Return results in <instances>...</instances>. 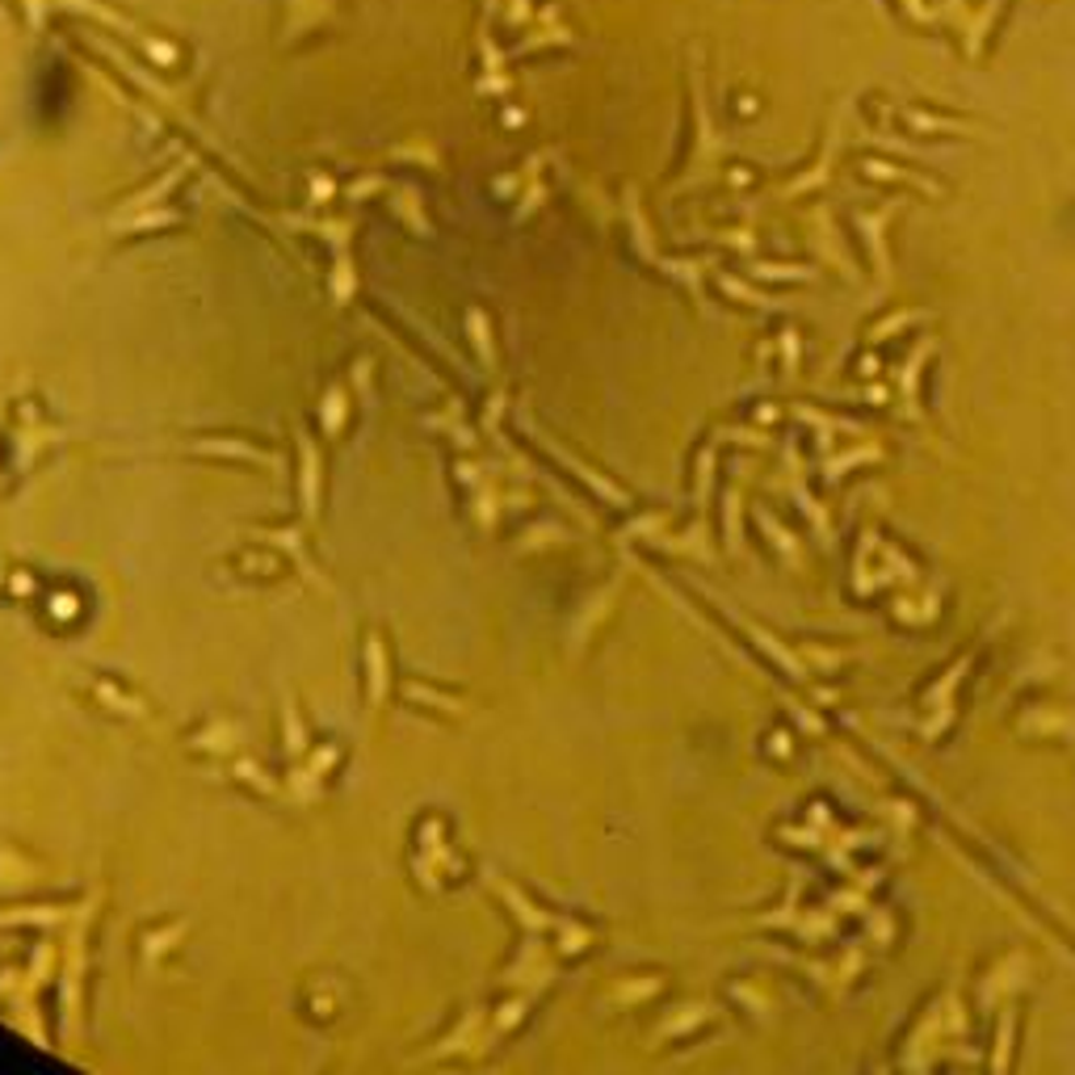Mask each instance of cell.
I'll return each mask as SVG.
<instances>
[{
    "label": "cell",
    "mask_w": 1075,
    "mask_h": 1075,
    "mask_svg": "<svg viewBox=\"0 0 1075 1075\" xmlns=\"http://www.w3.org/2000/svg\"><path fill=\"white\" fill-rule=\"evenodd\" d=\"M303 509L316 517V450L311 441H303Z\"/></svg>",
    "instance_id": "6da1fadb"
},
{
    "label": "cell",
    "mask_w": 1075,
    "mask_h": 1075,
    "mask_svg": "<svg viewBox=\"0 0 1075 1075\" xmlns=\"http://www.w3.org/2000/svg\"><path fill=\"white\" fill-rule=\"evenodd\" d=\"M232 735H236V726H232V723L211 726V731H202V735H193V748H215V753H227V748H232V744H227Z\"/></svg>",
    "instance_id": "7a4b0ae2"
},
{
    "label": "cell",
    "mask_w": 1075,
    "mask_h": 1075,
    "mask_svg": "<svg viewBox=\"0 0 1075 1075\" xmlns=\"http://www.w3.org/2000/svg\"><path fill=\"white\" fill-rule=\"evenodd\" d=\"M341 407H345V387H332L328 403H323V425H328V433L341 429Z\"/></svg>",
    "instance_id": "3957f363"
},
{
    "label": "cell",
    "mask_w": 1075,
    "mask_h": 1075,
    "mask_svg": "<svg viewBox=\"0 0 1075 1075\" xmlns=\"http://www.w3.org/2000/svg\"><path fill=\"white\" fill-rule=\"evenodd\" d=\"M466 323H471V336H475V345H480V353H484V362L492 366V332H487L484 316H480V311H471Z\"/></svg>",
    "instance_id": "277c9868"
},
{
    "label": "cell",
    "mask_w": 1075,
    "mask_h": 1075,
    "mask_svg": "<svg viewBox=\"0 0 1075 1075\" xmlns=\"http://www.w3.org/2000/svg\"><path fill=\"white\" fill-rule=\"evenodd\" d=\"M370 698H375V706L382 701V655H378V643H370Z\"/></svg>",
    "instance_id": "5b68a950"
}]
</instances>
